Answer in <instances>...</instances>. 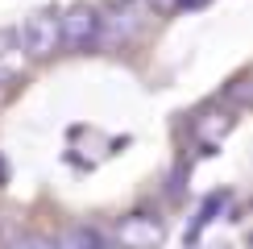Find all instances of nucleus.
Listing matches in <instances>:
<instances>
[{"label": "nucleus", "mask_w": 253, "mask_h": 249, "mask_svg": "<svg viewBox=\"0 0 253 249\" xmlns=\"http://www.w3.org/2000/svg\"><path fill=\"white\" fill-rule=\"evenodd\" d=\"M4 179H8V174H4V162H0V187H4Z\"/></svg>", "instance_id": "423d86ee"}, {"label": "nucleus", "mask_w": 253, "mask_h": 249, "mask_svg": "<svg viewBox=\"0 0 253 249\" xmlns=\"http://www.w3.org/2000/svg\"><path fill=\"white\" fill-rule=\"evenodd\" d=\"M58 249H104V237L96 228H87V224H71L67 233H62Z\"/></svg>", "instance_id": "20e7f679"}, {"label": "nucleus", "mask_w": 253, "mask_h": 249, "mask_svg": "<svg viewBox=\"0 0 253 249\" xmlns=\"http://www.w3.org/2000/svg\"><path fill=\"white\" fill-rule=\"evenodd\" d=\"M100 8L87 4V0H79V4H71L67 13L58 17V46H71V50H87L91 42L100 38Z\"/></svg>", "instance_id": "f257e3e1"}, {"label": "nucleus", "mask_w": 253, "mask_h": 249, "mask_svg": "<svg viewBox=\"0 0 253 249\" xmlns=\"http://www.w3.org/2000/svg\"><path fill=\"white\" fill-rule=\"evenodd\" d=\"M21 46H25L29 58H50L58 50V13L54 8H38V13L25 17L21 25Z\"/></svg>", "instance_id": "7ed1b4c3"}, {"label": "nucleus", "mask_w": 253, "mask_h": 249, "mask_svg": "<svg viewBox=\"0 0 253 249\" xmlns=\"http://www.w3.org/2000/svg\"><path fill=\"white\" fill-rule=\"evenodd\" d=\"M17 249H58V245H54V241H46V237H34V241L17 245Z\"/></svg>", "instance_id": "39448f33"}, {"label": "nucleus", "mask_w": 253, "mask_h": 249, "mask_svg": "<svg viewBox=\"0 0 253 249\" xmlns=\"http://www.w3.org/2000/svg\"><path fill=\"white\" fill-rule=\"evenodd\" d=\"M166 241V224L154 212H129L117 220V245L121 249H158Z\"/></svg>", "instance_id": "f03ea898"}]
</instances>
